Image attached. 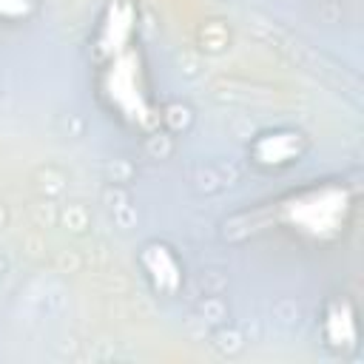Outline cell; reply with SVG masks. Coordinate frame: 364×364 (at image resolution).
<instances>
[{
	"instance_id": "1",
	"label": "cell",
	"mask_w": 364,
	"mask_h": 364,
	"mask_svg": "<svg viewBox=\"0 0 364 364\" xmlns=\"http://www.w3.org/2000/svg\"><path fill=\"white\" fill-rule=\"evenodd\" d=\"M97 94L102 105L131 128L148 131L159 122V108L154 102L145 60L136 46L97 65Z\"/></svg>"
},
{
	"instance_id": "2",
	"label": "cell",
	"mask_w": 364,
	"mask_h": 364,
	"mask_svg": "<svg viewBox=\"0 0 364 364\" xmlns=\"http://www.w3.org/2000/svg\"><path fill=\"white\" fill-rule=\"evenodd\" d=\"M279 222L296 236L318 245L341 239L353 219V191L338 182H321L293 191L279 202Z\"/></svg>"
},
{
	"instance_id": "3",
	"label": "cell",
	"mask_w": 364,
	"mask_h": 364,
	"mask_svg": "<svg viewBox=\"0 0 364 364\" xmlns=\"http://www.w3.org/2000/svg\"><path fill=\"white\" fill-rule=\"evenodd\" d=\"M136 23H139V9L134 0H108L94 34H91V51H94V63H105L117 54H122L125 48L136 46Z\"/></svg>"
},
{
	"instance_id": "4",
	"label": "cell",
	"mask_w": 364,
	"mask_h": 364,
	"mask_svg": "<svg viewBox=\"0 0 364 364\" xmlns=\"http://www.w3.org/2000/svg\"><path fill=\"white\" fill-rule=\"evenodd\" d=\"M307 151V139L301 131L296 128H273V131H262L247 154H250V162L264 168V171H279V168H287L293 162L301 159V154Z\"/></svg>"
},
{
	"instance_id": "5",
	"label": "cell",
	"mask_w": 364,
	"mask_h": 364,
	"mask_svg": "<svg viewBox=\"0 0 364 364\" xmlns=\"http://www.w3.org/2000/svg\"><path fill=\"white\" fill-rule=\"evenodd\" d=\"M139 267L156 296H176L185 284V267L176 250L165 242H148L139 250Z\"/></svg>"
},
{
	"instance_id": "6",
	"label": "cell",
	"mask_w": 364,
	"mask_h": 364,
	"mask_svg": "<svg viewBox=\"0 0 364 364\" xmlns=\"http://www.w3.org/2000/svg\"><path fill=\"white\" fill-rule=\"evenodd\" d=\"M321 336H324L327 347L336 353H353L358 347V321H355V307L350 299L336 296L324 307Z\"/></svg>"
},
{
	"instance_id": "7",
	"label": "cell",
	"mask_w": 364,
	"mask_h": 364,
	"mask_svg": "<svg viewBox=\"0 0 364 364\" xmlns=\"http://www.w3.org/2000/svg\"><path fill=\"white\" fill-rule=\"evenodd\" d=\"M40 0H0V23H26L37 14Z\"/></svg>"
}]
</instances>
